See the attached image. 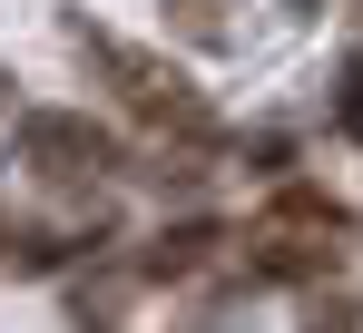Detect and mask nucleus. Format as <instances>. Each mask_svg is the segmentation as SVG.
Wrapping results in <instances>:
<instances>
[{"label":"nucleus","instance_id":"1","mask_svg":"<svg viewBox=\"0 0 363 333\" xmlns=\"http://www.w3.org/2000/svg\"><path fill=\"white\" fill-rule=\"evenodd\" d=\"M69 50H79L99 79H108V89H118V108H128V118L167 128V137H186V147H206V137H216V108H206V98H196V89H186L157 50H128L118 30H99V20H69Z\"/></svg>","mask_w":363,"mask_h":333},{"label":"nucleus","instance_id":"2","mask_svg":"<svg viewBox=\"0 0 363 333\" xmlns=\"http://www.w3.org/2000/svg\"><path fill=\"white\" fill-rule=\"evenodd\" d=\"M20 157L40 176H99V166H118V137L89 108H30L20 118Z\"/></svg>","mask_w":363,"mask_h":333},{"label":"nucleus","instance_id":"3","mask_svg":"<svg viewBox=\"0 0 363 333\" xmlns=\"http://www.w3.org/2000/svg\"><path fill=\"white\" fill-rule=\"evenodd\" d=\"M206 255H216V225H167V235H157V245L138 255V284H167V275H196Z\"/></svg>","mask_w":363,"mask_h":333},{"label":"nucleus","instance_id":"4","mask_svg":"<svg viewBox=\"0 0 363 333\" xmlns=\"http://www.w3.org/2000/svg\"><path fill=\"white\" fill-rule=\"evenodd\" d=\"M255 275H265V284H304V275H334V245H314V235H265Z\"/></svg>","mask_w":363,"mask_h":333},{"label":"nucleus","instance_id":"5","mask_svg":"<svg viewBox=\"0 0 363 333\" xmlns=\"http://www.w3.org/2000/svg\"><path fill=\"white\" fill-rule=\"evenodd\" d=\"M157 10L177 20L196 50H226V40H236V30H226V0H157Z\"/></svg>","mask_w":363,"mask_h":333},{"label":"nucleus","instance_id":"6","mask_svg":"<svg viewBox=\"0 0 363 333\" xmlns=\"http://www.w3.org/2000/svg\"><path fill=\"white\" fill-rule=\"evenodd\" d=\"M304 333H363V304L334 294V304H314V314H304Z\"/></svg>","mask_w":363,"mask_h":333},{"label":"nucleus","instance_id":"7","mask_svg":"<svg viewBox=\"0 0 363 333\" xmlns=\"http://www.w3.org/2000/svg\"><path fill=\"white\" fill-rule=\"evenodd\" d=\"M344 128H354V137H363V69H354V79H344Z\"/></svg>","mask_w":363,"mask_h":333},{"label":"nucleus","instance_id":"8","mask_svg":"<svg viewBox=\"0 0 363 333\" xmlns=\"http://www.w3.org/2000/svg\"><path fill=\"white\" fill-rule=\"evenodd\" d=\"M285 10H314V0H285Z\"/></svg>","mask_w":363,"mask_h":333}]
</instances>
